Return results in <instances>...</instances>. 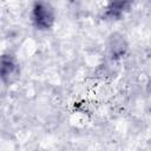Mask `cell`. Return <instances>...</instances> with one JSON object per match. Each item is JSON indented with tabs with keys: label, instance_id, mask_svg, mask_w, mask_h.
I'll return each instance as SVG.
<instances>
[{
	"label": "cell",
	"instance_id": "3957f363",
	"mask_svg": "<svg viewBox=\"0 0 151 151\" xmlns=\"http://www.w3.org/2000/svg\"><path fill=\"white\" fill-rule=\"evenodd\" d=\"M17 74V65L12 61L11 58H4L2 59V78L6 80V78L14 77Z\"/></svg>",
	"mask_w": 151,
	"mask_h": 151
},
{
	"label": "cell",
	"instance_id": "7a4b0ae2",
	"mask_svg": "<svg viewBox=\"0 0 151 151\" xmlns=\"http://www.w3.org/2000/svg\"><path fill=\"white\" fill-rule=\"evenodd\" d=\"M131 0H112L109 9H107V15L111 18H116L123 14L124 11L130 6Z\"/></svg>",
	"mask_w": 151,
	"mask_h": 151
},
{
	"label": "cell",
	"instance_id": "6da1fadb",
	"mask_svg": "<svg viewBox=\"0 0 151 151\" xmlns=\"http://www.w3.org/2000/svg\"><path fill=\"white\" fill-rule=\"evenodd\" d=\"M54 20L53 11L45 2H37L33 8L34 25L40 29H47L52 26Z\"/></svg>",
	"mask_w": 151,
	"mask_h": 151
}]
</instances>
